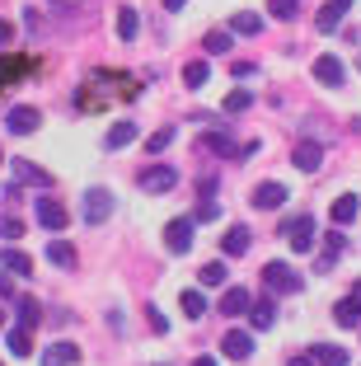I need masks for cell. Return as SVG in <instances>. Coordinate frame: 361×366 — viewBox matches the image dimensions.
<instances>
[{
  "mask_svg": "<svg viewBox=\"0 0 361 366\" xmlns=\"http://www.w3.org/2000/svg\"><path fill=\"white\" fill-rule=\"evenodd\" d=\"M202 146H207V151H221V155H239V151H234V141L225 137V132H212V137H207Z\"/></svg>",
  "mask_w": 361,
  "mask_h": 366,
  "instance_id": "cell-34",
  "label": "cell"
},
{
  "mask_svg": "<svg viewBox=\"0 0 361 366\" xmlns=\"http://www.w3.org/2000/svg\"><path fill=\"white\" fill-rule=\"evenodd\" d=\"M108 212H113V193H108V188H89L85 193V221L89 226H104Z\"/></svg>",
  "mask_w": 361,
  "mask_h": 366,
  "instance_id": "cell-8",
  "label": "cell"
},
{
  "mask_svg": "<svg viewBox=\"0 0 361 366\" xmlns=\"http://www.w3.org/2000/svg\"><path fill=\"white\" fill-rule=\"evenodd\" d=\"M38 226L56 235V230H66V226H71V212H66L61 202H52V197H43V202H38Z\"/></svg>",
  "mask_w": 361,
  "mask_h": 366,
  "instance_id": "cell-7",
  "label": "cell"
},
{
  "mask_svg": "<svg viewBox=\"0 0 361 366\" xmlns=\"http://www.w3.org/2000/svg\"><path fill=\"white\" fill-rule=\"evenodd\" d=\"M14 310H19V324H24V329H38V320H43V305L33 301V296H19V301H14Z\"/></svg>",
  "mask_w": 361,
  "mask_h": 366,
  "instance_id": "cell-24",
  "label": "cell"
},
{
  "mask_svg": "<svg viewBox=\"0 0 361 366\" xmlns=\"http://www.w3.org/2000/svg\"><path fill=\"white\" fill-rule=\"evenodd\" d=\"M10 38H14V24H5V19H0V47L10 43Z\"/></svg>",
  "mask_w": 361,
  "mask_h": 366,
  "instance_id": "cell-40",
  "label": "cell"
},
{
  "mask_svg": "<svg viewBox=\"0 0 361 366\" xmlns=\"http://www.w3.org/2000/svg\"><path fill=\"white\" fill-rule=\"evenodd\" d=\"M0 235H5V239H19V235H24V221L5 216V221H0Z\"/></svg>",
  "mask_w": 361,
  "mask_h": 366,
  "instance_id": "cell-37",
  "label": "cell"
},
{
  "mask_svg": "<svg viewBox=\"0 0 361 366\" xmlns=\"http://www.w3.org/2000/svg\"><path fill=\"white\" fill-rule=\"evenodd\" d=\"M310 352H315L319 366H347V352H342V347H329V343H324V347H310Z\"/></svg>",
  "mask_w": 361,
  "mask_h": 366,
  "instance_id": "cell-31",
  "label": "cell"
},
{
  "mask_svg": "<svg viewBox=\"0 0 361 366\" xmlns=\"http://www.w3.org/2000/svg\"><path fill=\"white\" fill-rule=\"evenodd\" d=\"M137 33H141V19H137V10H132V5H122V10H117V38H122V43H132Z\"/></svg>",
  "mask_w": 361,
  "mask_h": 366,
  "instance_id": "cell-22",
  "label": "cell"
},
{
  "mask_svg": "<svg viewBox=\"0 0 361 366\" xmlns=\"http://www.w3.org/2000/svg\"><path fill=\"white\" fill-rule=\"evenodd\" d=\"M207 76H212V66H207V61H188V66H183V85H188V89H202Z\"/></svg>",
  "mask_w": 361,
  "mask_h": 366,
  "instance_id": "cell-25",
  "label": "cell"
},
{
  "mask_svg": "<svg viewBox=\"0 0 361 366\" xmlns=\"http://www.w3.org/2000/svg\"><path fill=\"white\" fill-rule=\"evenodd\" d=\"M329 5H333V10H342V14H347V5H352V0H329Z\"/></svg>",
  "mask_w": 361,
  "mask_h": 366,
  "instance_id": "cell-43",
  "label": "cell"
},
{
  "mask_svg": "<svg viewBox=\"0 0 361 366\" xmlns=\"http://www.w3.org/2000/svg\"><path fill=\"white\" fill-rule=\"evenodd\" d=\"M146 315H150V329H155V334H169V320H164L155 305H146Z\"/></svg>",
  "mask_w": 361,
  "mask_h": 366,
  "instance_id": "cell-38",
  "label": "cell"
},
{
  "mask_svg": "<svg viewBox=\"0 0 361 366\" xmlns=\"http://www.w3.org/2000/svg\"><path fill=\"white\" fill-rule=\"evenodd\" d=\"M287 366H319V362H315V357H291Z\"/></svg>",
  "mask_w": 361,
  "mask_h": 366,
  "instance_id": "cell-41",
  "label": "cell"
},
{
  "mask_svg": "<svg viewBox=\"0 0 361 366\" xmlns=\"http://www.w3.org/2000/svg\"><path fill=\"white\" fill-rule=\"evenodd\" d=\"M192 230H197V221H192V216L169 221V226H164V249H169V254H188V249H192Z\"/></svg>",
  "mask_w": 361,
  "mask_h": 366,
  "instance_id": "cell-1",
  "label": "cell"
},
{
  "mask_svg": "<svg viewBox=\"0 0 361 366\" xmlns=\"http://www.w3.org/2000/svg\"><path fill=\"white\" fill-rule=\"evenodd\" d=\"M249 104H254V94H249V89H234V94H225V113H244Z\"/></svg>",
  "mask_w": 361,
  "mask_h": 366,
  "instance_id": "cell-36",
  "label": "cell"
},
{
  "mask_svg": "<svg viewBox=\"0 0 361 366\" xmlns=\"http://www.w3.org/2000/svg\"><path fill=\"white\" fill-rule=\"evenodd\" d=\"M338 254H342V235L333 230V235H329V244H324V254H319V272H329L333 263H338Z\"/></svg>",
  "mask_w": 361,
  "mask_h": 366,
  "instance_id": "cell-30",
  "label": "cell"
},
{
  "mask_svg": "<svg viewBox=\"0 0 361 366\" xmlns=\"http://www.w3.org/2000/svg\"><path fill=\"white\" fill-rule=\"evenodd\" d=\"M338 24H342V10H333V5H324V14L315 19V29H319V33H333Z\"/></svg>",
  "mask_w": 361,
  "mask_h": 366,
  "instance_id": "cell-35",
  "label": "cell"
},
{
  "mask_svg": "<svg viewBox=\"0 0 361 366\" xmlns=\"http://www.w3.org/2000/svg\"><path fill=\"white\" fill-rule=\"evenodd\" d=\"M179 305H183V315H188V320H202V315H207V296L197 287L179 291Z\"/></svg>",
  "mask_w": 361,
  "mask_h": 366,
  "instance_id": "cell-19",
  "label": "cell"
},
{
  "mask_svg": "<svg viewBox=\"0 0 361 366\" xmlns=\"http://www.w3.org/2000/svg\"><path fill=\"white\" fill-rule=\"evenodd\" d=\"M282 235H287V244L296 249V254H310V244H315V221L300 212L296 221H287V226H282Z\"/></svg>",
  "mask_w": 361,
  "mask_h": 366,
  "instance_id": "cell-3",
  "label": "cell"
},
{
  "mask_svg": "<svg viewBox=\"0 0 361 366\" xmlns=\"http://www.w3.org/2000/svg\"><path fill=\"white\" fill-rule=\"evenodd\" d=\"M14 179H19V183H43V188H47V183H52V174L38 169L33 160H14Z\"/></svg>",
  "mask_w": 361,
  "mask_h": 366,
  "instance_id": "cell-21",
  "label": "cell"
},
{
  "mask_svg": "<svg viewBox=\"0 0 361 366\" xmlns=\"http://www.w3.org/2000/svg\"><path fill=\"white\" fill-rule=\"evenodd\" d=\"M75 362H80V347L75 343H52L43 352V366H75Z\"/></svg>",
  "mask_w": 361,
  "mask_h": 366,
  "instance_id": "cell-16",
  "label": "cell"
},
{
  "mask_svg": "<svg viewBox=\"0 0 361 366\" xmlns=\"http://www.w3.org/2000/svg\"><path fill=\"white\" fill-rule=\"evenodd\" d=\"M249 239H254V235H249L244 226H230V230H225V239H221L225 259H239V254H249Z\"/></svg>",
  "mask_w": 361,
  "mask_h": 366,
  "instance_id": "cell-14",
  "label": "cell"
},
{
  "mask_svg": "<svg viewBox=\"0 0 361 366\" xmlns=\"http://www.w3.org/2000/svg\"><path fill=\"white\" fill-rule=\"evenodd\" d=\"M202 43H207V52H230V29H212Z\"/></svg>",
  "mask_w": 361,
  "mask_h": 366,
  "instance_id": "cell-33",
  "label": "cell"
},
{
  "mask_svg": "<svg viewBox=\"0 0 361 366\" xmlns=\"http://www.w3.org/2000/svg\"><path fill=\"white\" fill-rule=\"evenodd\" d=\"M0 268L14 272V277H33V259L19 254V249H0Z\"/></svg>",
  "mask_w": 361,
  "mask_h": 366,
  "instance_id": "cell-13",
  "label": "cell"
},
{
  "mask_svg": "<svg viewBox=\"0 0 361 366\" xmlns=\"http://www.w3.org/2000/svg\"><path fill=\"white\" fill-rule=\"evenodd\" d=\"M183 5H188V0H164V10H174V14H179Z\"/></svg>",
  "mask_w": 361,
  "mask_h": 366,
  "instance_id": "cell-42",
  "label": "cell"
},
{
  "mask_svg": "<svg viewBox=\"0 0 361 366\" xmlns=\"http://www.w3.org/2000/svg\"><path fill=\"white\" fill-rule=\"evenodd\" d=\"M221 352L230 357V362H249V357H254V334H244V329H230V334L221 338Z\"/></svg>",
  "mask_w": 361,
  "mask_h": 366,
  "instance_id": "cell-6",
  "label": "cell"
},
{
  "mask_svg": "<svg viewBox=\"0 0 361 366\" xmlns=\"http://www.w3.org/2000/svg\"><path fill=\"white\" fill-rule=\"evenodd\" d=\"M258 29H263L258 14H230V33H239V38H254Z\"/></svg>",
  "mask_w": 361,
  "mask_h": 366,
  "instance_id": "cell-27",
  "label": "cell"
},
{
  "mask_svg": "<svg viewBox=\"0 0 361 366\" xmlns=\"http://www.w3.org/2000/svg\"><path fill=\"white\" fill-rule=\"evenodd\" d=\"M0 329H5V310H0Z\"/></svg>",
  "mask_w": 361,
  "mask_h": 366,
  "instance_id": "cell-45",
  "label": "cell"
},
{
  "mask_svg": "<svg viewBox=\"0 0 361 366\" xmlns=\"http://www.w3.org/2000/svg\"><path fill=\"white\" fill-rule=\"evenodd\" d=\"M192 366H216V357H197V362H192Z\"/></svg>",
  "mask_w": 361,
  "mask_h": 366,
  "instance_id": "cell-44",
  "label": "cell"
},
{
  "mask_svg": "<svg viewBox=\"0 0 361 366\" xmlns=\"http://www.w3.org/2000/svg\"><path fill=\"white\" fill-rule=\"evenodd\" d=\"M5 127H10L14 137H29V132H38V127H43V113H38L33 104H14L10 113H5Z\"/></svg>",
  "mask_w": 361,
  "mask_h": 366,
  "instance_id": "cell-2",
  "label": "cell"
},
{
  "mask_svg": "<svg viewBox=\"0 0 361 366\" xmlns=\"http://www.w3.org/2000/svg\"><path fill=\"white\" fill-rule=\"evenodd\" d=\"M267 14H277V19H296L300 0H267Z\"/></svg>",
  "mask_w": 361,
  "mask_h": 366,
  "instance_id": "cell-32",
  "label": "cell"
},
{
  "mask_svg": "<svg viewBox=\"0 0 361 366\" xmlns=\"http://www.w3.org/2000/svg\"><path fill=\"white\" fill-rule=\"evenodd\" d=\"M249 324H254V329H272V324H277V305L267 301V296H263V301H254V310H249Z\"/></svg>",
  "mask_w": 361,
  "mask_h": 366,
  "instance_id": "cell-23",
  "label": "cell"
},
{
  "mask_svg": "<svg viewBox=\"0 0 361 366\" xmlns=\"http://www.w3.org/2000/svg\"><path fill=\"white\" fill-rule=\"evenodd\" d=\"M174 137H179V132H174V127H159V132H150V137H146V151H150V155L169 151V146H174Z\"/></svg>",
  "mask_w": 361,
  "mask_h": 366,
  "instance_id": "cell-29",
  "label": "cell"
},
{
  "mask_svg": "<svg viewBox=\"0 0 361 366\" xmlns=\"http://www.w3.org/2000/svg\"><path fill=\"white\" fill-rule=\"evenodd\" d=\"M282 202H287V188L282 183H258L254 188V207H263V212H277Z\"/></svg>",
  "mask_w": 361,
  "mask_h": 366,
  "instance_id": "cell-12",
  "label": "cell"
},
{
  "mask_svg": "<svg viewBox=\"0 0 361 366\" xmlns=\"http://www.w3.org/2000/svg\"><path fill=\"white\" fill-rule=\"evenodd\" d=\"M174 183H179V169H174V164H150V169L141 174V188H146V193H169Z\"/></svg>",
  "mask_w": 361,
  "mask_h": 366,
  "instance_id": "cell-4",
  "label": "cell"
},
{
  "mask_svg": "<svg viewBox=\"0 0 361 366\" xmlns=\"http://www.w3.org/2000/svg\"><path fill=\"white\" fill-rule=\"evenodd\" d=\"M291 164H296V169H305V174H315L319 164H324V146H319V141H296Z\"/></svg>",
  "mask_w": 361,
  "mask_h": 366,
  "instance_id": "cell-10",
  "label": "cell"
},
{
  "mask_svg": "<svg viewBox=\"0 0 361 366\" xmlns=\"http://www.w3.org/2000/svg\"><path fill=\"white\" fill-rule=\"evenodd\" d=\"M315 80H324V85H333V89H338L342 80H347V71H342V61H338V56H319V61H315Z\"/></svg>",
  "mask_w": 361,
  "mask_h": 366,
  "instance_id": "cell-11",
  "label": "cell"
},
{
  "mask_svg": "<svg viewBox=\"0 0 361 366\" xmlns=\"http://www.w3.org/2000/svg\"><path fill=\"white\" fill-rule=\"evenodd\" d=\"M47 259H52L56 268H75V249L66 244V239H52V244H47Z\"/></svg>",
  "mask_w": 361,
  "mask_h": 366,
  "instance_id": "cell-26",
  "label": "cell"
},
{
  "mask_svg": "<svg viewBox=\"0 0 361 366\" xmlns=\"http://www.w3.org/2000/svg\"><path fill=\"white\" fill-rule=\"evenodd\" d=\"M333 320H338L342 329H357L361 324V282L352 287V296H342V301L333 305Z\"/></svg>",
  "mask_w": 361,
  "mask_h": 366,
  "instance_id": "cell-9",
  "label": "cell"
},
{
  "mask_svg": "<svg viewBox=\"0 0 361 366\" xmlns=\"http://www.w3.org/2000/svg\"><path fill=\"white\" fill-rule=\"evenodd\" d=\"M5 347H10L14 357H33V329H10V334H5Z\"/></svg>",
  "mask_w": 361,
  "mask_h": 366,
  "instance_id": "cell-18",
  "label": "cell"
},
{
  "mask_svg": "<svg viewBox=\"0 0 361 366\" xmlns=\"http://www.w3.org/2000/svg\"><path fill=\"white\" fill-rule=\"evenodd\" d=\"M244 310H254V296H249L244 287H230L221 296V315H244Z\"/></svg>",
  "mask_w": 361,
  "mask_h": 366,
  "instance_id": "cell-15",
  "label": "cell"
},
{
  "mask_svg": "<svg viewBox=\"0 0 361 366\" xmlns=\"http://www.w3.org/2000/svg\"><path fill=\"white\" fill-rule=\"evenodd\" d=\"M357 216H361V197L342 193L338 202H333V221H338V226H347V221H357Z\"/></svg>",
  "mask_w": 361,
  "mask_h": 366,
  "instance_id": "cell-20",
  "label": "cell"
},
{
  "mask_svg": "<svg viewBox=\"0 0 361 366\" xmlns=\"http://www.w3.org/2000/svg\"><path fill=\"white\" fill-rule=\"evenodd\" d=\"M263 282H267V291H300V277H296V268H287V263H267L263 268Z\"/></svg>",
  "mask_w": 361,
  "mask_h": 366,
  "instance_id": "cell-5",
  "label": "cell"
},
{
  "mask_svg": "<svg viewBox=\"0 0 361 366\" xmlns=\"http://www.w3.org/2000/svg\"><path fill=\"white\" fill-rule=\"evenodd\" d=\"M230 277V268H225V259H216V263H207L202 272H197V282H202V287H221V282Z\"/></svg>",
  "mask_w": 361,
  "mask_h": 366,
  "instance_id": "cell-28",
  "label": "cell"
},
{
  "mask_svg": "<svg viewBox=\"0 0 361 366\" xmlns=\"http://www.w3.org/2000/svg\"><path fill=\"white\" fill-rule=\"evenodd\" d=\"M230 71H234V76H239V80H249V76H254V61H234Z\"/></svg>",
  "mask_w": 361,
  "mask_h": 366,
  "instance_id": "cell-39",
  "label": "cell"
},
{
  "mask_svg": "<svg viewBox=\"0 0 361 366\" xmlns=\"http://www.w3.org/2000/svg\"><path fill=\"white\" fill-rule=\"evenodd\" d=\"M132 141H137V122H113L108 137H104V146L108 151H122V146H132Z\"/></svg>",
  "mask_w": 361,
  "mask_h": 366,
  "instance_id": "cell-17",
  "label": "cell"
}]
</instances>
